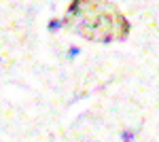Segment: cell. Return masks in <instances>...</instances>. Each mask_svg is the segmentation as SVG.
Segmentation results:
<instances>
[{"mask_svg": "<svg viewBox=\"0 0 159 142\" xmlns=\"http://www.w3.org/2000/svg\"><path fill=\"white\" fill-rule=\"evenodd\" d=\"M51 30H55V28H61V21L60 19H51V25H49Z\"/></svg>", "mask_w": 159, "mask_h": 142, "instance_id": "obj_2", "label": "cell"}, {"mask_svg": "<svg viewBox=\"0 0 159 142\" xmlns=\"http://www.w3.org/2000/svg\"><path fill=\"white\" fill-rule=\"evenodd\" d=\"M66 24L81 36L98 43L121 40L129 34L127 19L112 4L98 0H72L66 13Z\"/></svg>", "mask_w": 159, "mask_h": 142, "instance_id": "obj_1", "label": "cell"}]
</instances>
